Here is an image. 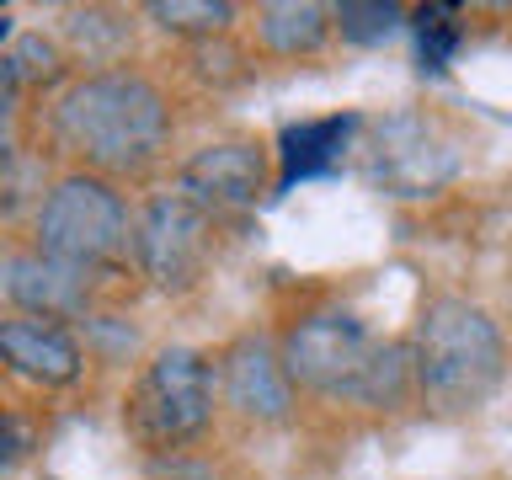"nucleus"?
Listing matches in <instances>:
<instances>
[{"instance_id": "nucleus-1", "label": "nucleus", "mask_w": 512, "mask_h": 480, "mask_svg": "<svg viewBox=\"0 0 512 480\" xmlns=\"http://www.w3.org/2000/svg\"><path fill=\"white\" fill-rule=\"evenodd\" d=\"M283 374L320 395H347L363 406H395L406 395V352L379 342L358 315L315 310L283 336Z\"/></svg>"}, {"instance_id": "nucleus-2", "label": "nucleus", "mask_w": 512, "mask_h": 480, "mask_svg": "<svg viewBox=\"0 0 512 480\" xmlns=\"http://www.w3.org/2000/svg\"><path fill=\"white\" fill-rule=\"evenodd\" d=\"M59 134L70 150H80L91 166L107 171H139L150 166L166 144V96L144 75L107 70L86 75L64 91L59 102Z\"/></svg>"}, {"instance_id": "nucleus-3", "label": "nucleus", "mask_w": 512, "mask_h": 480, "mask_svg": "<svg viewBox=\"0 0 512 480\" xmlns=\"http://www.w3.org/2000/svg\"><path fill=\"white\" fill-rule=\"evenodd\" d=\"M416 384L443 416L486 406L502 384V331L470 299H432L416 326Z\"/></svg>"}, {"instance_id": "nucleus-4", "label": "nucleus", "mask_w": 512, "mask_h": 480, "mask_svg": "<svg viewBox=\"0 0 512 480\" xmlns=\"http://www.w3.org/2000/svg\"><path fill=\"white\" fill-rule=\"evenodd\" d=\"M38 246L70 267L107 262L128 246V208L96 176H64L38 208Z\"/></svg>"}, {"instance_id": "nucleus-5", "label": "nucleus", "mask_w": 512, "mask_h": 480, "mask_svg": "<svg viewBox=\"0 0 512 480\" xmlns=\"http://www.w3.org/2000/svg\"><path fill=\"white\" fill-rule=\"evenodd\" d=\"M208 411H214V379H208L203 352L166 347L144 368L134 390V427L150 443H182L192 432H203Z\"/></svg>"}, {"instance_id": "nucleus-6", "label": "nucleus", "mask_w": 512, "mask_h": 480, "mask_svg": "<svg viewBox=\"0 0 512 480\" xmlns=\"http://www.w3.org/2000/svg\"><path fill=\"white\" fill-rule=\"evenodd\" d=\"M454 171H459V155L438 123L416 118V112H395V118L379 123L374 155H368V176L384 192H395V198H427Z\"/></svg>"}, {"instance_id": "nucleus-7", "label": "nucleus", "mask_w": 512, "mask_h": 480, "mask_svg": "<svg viewBox=\"0 0 512 480\" xmlns=\"http://www.w3.org/2000/svg\"><path fill=\"white\" fill-rule=\"evenodd\" d=\"M134 251L160 288H187L208 256V214L198 203H187L182 192H166L144 208Z\"/></svg>"}, {"instance_id": "nucleus-8", "label": "nucleus", "mask_w": 512, "mask_h": 480, "mask_svg": "<svg viewBox=\"0 0 512 480\" xmlns=\"http://www.w3.org/2000/svg\"><path fill=\"white\" fill-rule=\"evenodd\" d=\"M262 155L256 144H208L182 166V198L198 203L203 214H235L262 198Z\"/></svg>"}, {"instance_id": "nucleus-9", "label": "nucleus", "mask_w": 512, "mask_h": 480, "mask_svg": "<svg viewBox=\"0 0 512 480\" xmlns=\"http://www.w3.org/2000/svg\"><path fill=\"white\" fill-rule=\"evenodd\" d=\"M224 400L251 422H283L288 406H294V384H288L278 352L256 336L235 342L230 358H224Z\"/></svg>"}, {"instance_id": "nucleus-10", "label": "nucleus", "mask_w": 512, "mask_h": 480, "mask_svg": "<svg viewBox=\"0 0 512 480\" xmlns=\"http://www.w3.org/2000/svg\"><path fill=\"white\" fill-rule=\"evenodd\" d=\"M0 358L11 374H22L32 384H70L80 374V347L59 320L43 315H16L0 320Z\"/></svg>"}, {"instance_id": "nucleus-11", "label": "nucleus", "mask_w": 512, "mask_h": 480, "mask_svg": "<svg viewBox=\"0 0 512 480\" xmlns=\"http://www.w3.org/2000/svg\"><path fill=\"white\" fill-rule=\"evenodd\" d=\"M11 299L27 304L32 315L54 320V315H75L80 304H86V278H80V267L70 262H54V256H22V262H11Z\"/></svg>"}, {"instance_id": "nucleus-12", "label": "nucleus", "mask_w": 512, "mask_h": 480, "mask_svg": "<svg viewBox=\"0 0 512 480\" xmlns=\"http://www.w3.org/2000/svg\"><path fill=\"white\" fill-rule=\"evenodd\" d=\"M358 128V118H320V123H299L283 134V187H294L299 176L326 171L342 155L347 134Z\"/></svg>"}, {"instance_id": "nucleus-13", "label": "nucleus", "mask_w": 512, "mask_h": 480, "mask_svg": "<svg viewBox=\"0 0 512 480\" xmlns=\"http://www.w3.org/2000/svg\"><path fill=\"white\" fill-rule=\"evenodd\" d=\"M256 32L278 54H315L331 32V16L320 6H310V0H278V6L256 11Z\"/></svg>"}, {"instance_id": "nucleus-14", "label": "nucleus", "mask_w": 512, "mask_h": 480, "mask_svg": "<svg viewBox=\"0 0 512 480\" xmlns=\"http://www.w3.org/2000/svg\"><path fill=\"white\" fill-rule=\"evenodd\" d=\"M150 16L176 32H214L235 16V6H224V0H155Z\"/></svg>"}, {"instance_id": "nucleus-15", "label": "nucleus", "mask_w": 512, "mask_h": 480, "mask_svg": "<svg viewBox=\"0 0 512 480\" xmlns=\"http://www.w3.org/2000/svg\"><path fill=\"white\" fill-rule=\"evenodd\" d=\"M336 27H342V38H352V43H384L400 27V11L395 6H363V0H347V6H336Z\"/></svg>"}, {"instance_id": "nucleus-16", "label": "nucleus", "mask_w": 512, "mask_h": 480, "mask_svg": "<svg viewBox=\"0 0 512 480\" xmlns=\"http://www.w3.org/2000/svg\"><path fill=\"white\" fill-rule=\"evenodd\" d=\"M416 38H422V59H427V70H443V64L454 59V48H459L454 11H448V6L422 11V16H416Z\"/></svg>"}, {"instance_id": "nucleus-17", "label": "nucleus", "mask_w": 512, "mask_h": 480, "mask_svg": "<svg viewBox=\"0 0 512 480\" xmlns=\"http://www.w3.org/2000/svg\"><path fill=\"white\" fill-rule=\"evenodd\" d=\"M16 91H22V80H16L11 59H0V171H6V160H11V112H16Z\"/></svg>"}, {"instance_id": "nucleus-18", "label": "nucleus", "mask_w": 512, "mask_h": 480, "mask_svg": "<svg viewBox=\"0 0 512 480\" xmlns=\"http://www.w3.org/2000/svg\"><path fill=\"white\" fill-rule=\"evenodd\" d=\"M22 454H27V432H22V422L0 411V470H11V464L22 459Z\"/></svg>"}]
</instances>
